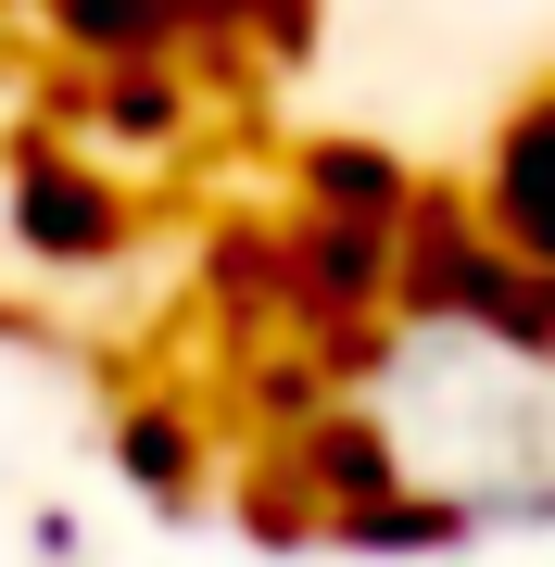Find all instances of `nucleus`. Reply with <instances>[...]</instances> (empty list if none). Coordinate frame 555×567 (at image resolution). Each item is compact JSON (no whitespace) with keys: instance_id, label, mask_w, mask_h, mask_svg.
<instances>
[{"instance_id":"f257e3e1","label":"nucleus","mask_w":555,"mask_h":567,"mask_svg":"<svg viewBox=\"0 0 555 567\" xmlns=\"http://www.w3.org/2000/svg\"><path fill=\"white\" fill-rule=\"evenodd\" d=\"M353 429L379 442L391 505L467 529L555 517V316L505 290L404 303L353 379Z\"/></svg>"}]
</instances>
